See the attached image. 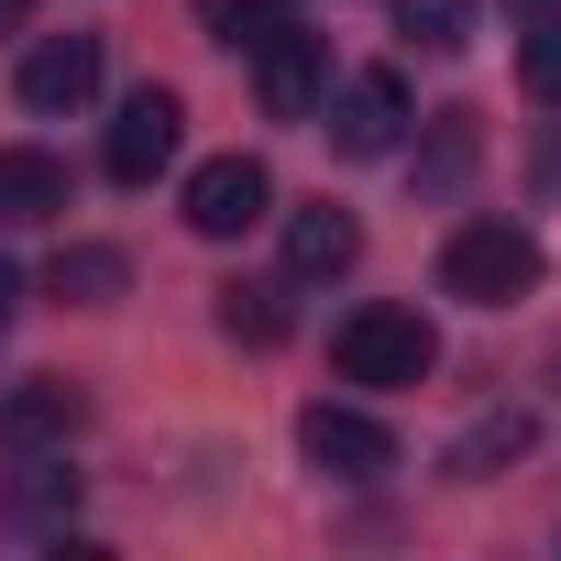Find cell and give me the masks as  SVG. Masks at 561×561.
<instances>
[{
	"label": "cell",
	"instance_id": "5bb4252c",
	"mask_svg": "<svg viewBox=\"0 0 561 561\" xmlns=\"http://www.w3.org/2000/svg\"><path fill=\"white\" fill-rule=\"evenodd\" d=\"M122 287H133V264H122L111 242H67V253H56V298H67V309H111Z\"/></svg>",
	"mask_w": 561,
	"mask_h": 561
},
{
	"label": "cell",
	"instance_id": "4fadbf2b",
	"mask_svg": "<svg viewBox=\"0 0 561 561\" xmlns=\"http://www.w3.org/2000/svg\"><path fill=\"white\" fill-rule=\"evenodd\" d=\"M473 165H484V122L473 111H430V133H419V198H451Z\"/></svg>",
	"mask_w": 561,
	"mask_h": 561
},
{
	"label": "cell",
	"instance_id": "ffe728a7",
	"mask_svg": "<svg viewBox=\"0 0 561 561\" xmlns=\"http://www.w3.org/2000/svg\"><path fill=\"white\" fill-rule=\"evenodd\" d=\"M12 309H23V264L0 253V331H12Z\"/></svg>",
	"mask_w": 561,
	"mask_h": 561
},
{
	"label": "cell",
	"instance_id": "30bf717a",
	"mask_svg": "<svg viewBox=\"0 0 561 561\" xmlns=\"http://www.w3.org/2000/svg\"><path fill=\"white\" fill-rule=\"evenodd\" d=\"M364 264V220L353 209H287V275H298V287H331V275H353Z\"/></svg>",
	"mask_w": 561,
	"mask_h": 561
},
{
	"label": "cell",
	"instance_id": "ba28073f",
	"mask_svg": "<svg viewBox=\"0 0 561 561\" xmlns=\"http://www.w3.org/2000/svg\"><path fill=\"white\" fill-rule=\"evenodd\" d=\"M100 67H111V56H100V34H45V45L23 56V78H12V89H23V111H45V122H56V111H89V100H100Z\"/></svg>",
	"mask_w": 561,
	"mask_h": 561
},
{
	"label": "cell",
	"instance_id": "ac0fdd59",
	"mask_svg": "<svg viewBox=\"0 0 561 561\" xmlns=\"http://www.w3.org/2000/svg\"><path fill=\"white\" fill-rule=\"evenodd\" d=\"M517 78H528L539 100H561V0H550V12H528V45H517Z\"/></svg>",
	"mask_w": 561,
	"mask_h": 561
},
{
	"label": "cell",
	"instance_id": "44dd1931",
	"mask_svg": "<svg viewBox=\"0 0 561 561\" xmlns=\"http://www.w3.org/2000/svg\"><path fill=\"white\" fill-rule=\"evenodd\" d=\"M528 12H550V0H506V23H528Z\"/></svg>",
	"mask_w": 561,
	"mask_h": 561
},
{
	"label": "cell",
	"instance_id": "52a82bcc",
	"mask_svg": "<svg viewBox=\"0 0 561 561\" xmlns=\"http://www.w3.org/2000/svg\"><path fill=\"white\" fill-rule=\"evenodd\" d=\"M176 133H187L176 89H133V100L111 111V176H122V187H154V176L176 165Z\"/></svg>",
	"mask_w": 561,
	"mask_h": 561
},
{
	"label": "cell",
	"instance_id": "e0dca14e",
	"mask_svg": "<svg viewBox=\"0 0 561 561\" xmlns=\"http://www.w3.org/2000/svg\"><path fill=\"white\" fill-rule=\"evenodd\" d=\"M198 23H209V45L242 56V45H264L275 23H287V0H198Z\"/></svg>",
	"mask_w": 561,
	"mask_h": 561
},
{
	"label": "cell",
	"instance_id": "5b68a950",
	"mask_svg": "<svg viewBox=\"0 0 561 561\" xmlns=\"http://www.w3.org/2000/svg\"><path fill=\"white\" fill-rule=\"evenodd\" d=\"M176 209H187V231H198V242H242V231L275 209V176H264V154H209V165L187 176V198H176Z\"/></svg>",
	"mask_w": 561,
	"mask_h": 561
},
{
	"label": "cell",
	"instance_id": "7a4b0ae2",
	"mask_svg": "<svg viewBox=\"0 0 561 561\" xmlns=\"http://www.w3.org/2000/svg\"><path fill=\"white\" fill-rule=\"evenodd\" d=\"M331 364H342V386H375V397H397V386H430V364H440V331H430L419 309L375 298V309H353V320L331 331Z\"/></svg>",
	"mask_w": 561,
	"mask_h": 561
},
{
	"label": "cell",
	"instance_id": "2e32d148",
	"mask_svg": "<svg viewBox=\"0 0 561 561\" xmlns=\"http://www.w3.org/2000/svg\"><path fill=\"white\" fill-rule=\"evenodd\" d=\"M386 12H397V34L419 56H462L473 45V0H386Z\"/></svg>",
	"mask_w": 561,
	"mask_h": 561
},
{
	"label": "cell",
	"instance_id": "7c38bea8",
	"mask_svg": "<svg viewBox=\"0 0 561 561\" xmlns=\"http://www.w3.org/2000/svg\"><path fill=\"white\" fill-rule=\"evenodd\" d=\"M528 440H539V419H528V408H484V419L440 451V473H451V484H484L495 462H528Z\"/></svg>",
	"mask_w": 561,
	"mask_h": 561
},
{
	"label": "cell",
	"instance_id": "9a60e30c",
	"mask_svg": "<svg viewBox=\"0 0 561 561\" xmlns=\"http://www.w3.org/2000/svg\"><path fill=\"white\" fill-rule=\"evenodd\" d=\"M220 331H231L242 353H275V342H287V287H253V275H231V287H220Z\"/></svg>",
	"mask_w": 561,
	"mask_h": 561
},
{
	"label": "cell",
	"instance_id": "6da1fadb",
	"mask_svg": "<svg viewBox=\"0 0 561 561\" xmlns=\"http://www.w3.org/2000/svg\"><path fill=\"white\" fill-rule=\"evenodd\" d=\"M539 275H550V253H539V231L506 220V209H484V220H462V231L440 242V287H451L462 309H517V298H539Z\"/></svg>",
	"mask_w": 561,
	"mask_h": 561
},
{
	"label": "cell",
	"instance_id": "3957f363",
	"mask_svg": "<svg viewBox=\"0 0 561 561\" xmlns=\"http://www.w3.org/2000/svg\"><path fill=\"white\" fill-rule=\"evenodd\" d=\"M408 78L397 67H353L342 89H320V133H331V154H397L408 144Z\"/></svg>",
	"mask_w": 561,
	"mask_h": 561
},
{
	"label": "cell",
	"instance_id": "8992f818",
	"mask_svg": "<svg viewBox=\"0 0 561 561\" xmlns=\"http://www.w3.org/2000/svg\"><path fill=\"white\" fill-rule=\"evenodd\" d=\"M320 89H331V45H320V34L275 23V34L253 45V100H264V122H320Z\"/></svg>",
	"mask_w": 561,
	"mask_h": 561
},
{
	"label": "cell",
	"instance_id": "9c48e42d",
	"mask_svg": "<svg viewBox=\"0 0 561 561\" xmlns=\"http://www.w3.org/2000/svg\"><path fill=\"white\" fill-rule=\"evenodd\" d=\"M78 419H89V397L67 386V375H34V386H12L0 397V451H56V440H78Z\"/></svg>",
	"mask_w": 561,
	"mask_h": 561
},
{
	"label": "cell",
	"instance_id": "d6986e66",
	"mask_svg": "<svg viewBox=\"0 0 561 561\" xmlns=\"http://www.w3.org/2000/svg\"><path fill=\"white\" fill-rule=\"evenodd\" d=\"M12 506H23V517H67V506H78V473H67V462H45V473H23V484H12Z\"/></svg>",
	"mask_w": 561,
	"mask_h": 561
},
{
	"label": "cell",
	"instance_id": "8fae6325",
	"mask_svg": "<svg viewBox=\"0 0 561 561\" xmlns=\"http://www.w3.org/2000/svg\"><path fill=\"white\" fill-rule=\"evenodd\" d=\"M67 154H45V144H0V220L12 231H34V220H67Z\"/></svg>",
	"mask_w": 561,
	"mask_h": 561
},
{
	"label": "cell",
	"instance_id": "7402d4cb",
	"mask_svg": "<svg viewBox=\"0 0 561 561\" xmlns=\"http://www.w3.org/2000/svg\"><path fill=\"white\" fill-rule=\"evenodd\" d=\"M12 23H23V0H0V34H12Z\"/></svg>",
	"mask_w": 561,
	"mask_h": 561
},
{
	"label": "cell",
	"instance_id": "277c9868",
	"mask_svg": "<svg viewBox=\"0 0 561 561\" xmlns=\"http://www.w3.org/2000/svg\"><path fill=\"white\" fill-rule=\"evenodd\" d=\"M298 451H309L331 484H375V473H397V430H386L375 408H342V397L298 408Z\"/></svg>",
	"mask_w": 561,
	"mask_h": 561
}]
</instances>
